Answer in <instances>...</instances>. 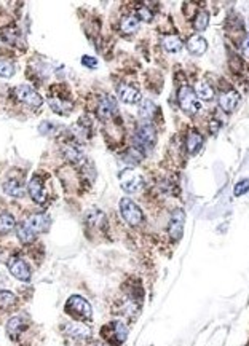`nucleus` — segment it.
I'll return each mask as SVG.
<instances>
[{
  "label": "nucleus",
  "instance_id": "obj_7",
  "mask_svg": "<svg viewBox=\"0 0 249 346\" xmlns=\"http://www.w3.org/2000/svg\"><path fill=\"white\" fill-rule=\"evenodd\" d=\"M120 183H122V189L128 193H134L138 190H141L142 187V179L141 176L138 174L136 171L133 169H125L122 174H120Z\"/></svg>",
  "mask_w": 249,
  "mask_h": 346
},
{
  "label": "nucleus",
  "instance_id": "obj_18",
  "mask_svg": "<svg viewBox=\"0 0 249 346\" xmlns=\"http://www.w3.org/2000/svg\"><path fill=\"white\" fill-rule=\"evenodd\" d=\"M162 45L168 53H177L182 48V40L177 35H166L162 40Z\"/></svg>",
  "mask_w": 249,
  "mask_h": 346
},
{
  "label": "nucleus",
  "instance_id": "obj_6",
  "mask_svg": "<svg viewBox=\"0 0 249 346\" xmlns=\"http://www.w3.org/2000/svg\"><path fill=\"white\" fill-rule=\"evenodd\" d=\"M184 223H186V212L182 209H176L171 214V220H169V225H168L169 236H171L174 241L182 238V233H184Z\"/></svg>",
  "mask_w": 249,
  "mask_h": 346
},
{
  "label": "nucleus",
  "instance_id": "obj_36",
  "mask_svg": "<svg viewBox=\"0 0 249 346\" xmlns=\"http://www.w3.org/2000/svg\"><path fill=\"white\" fill-rule=\"evenodd\" d=\"M82 62H83L85 65H88V67H91V69H95L96 65H98V61H96L95 58H91V56H83V58H82Z\"/></svg>",
  "mask_w": 249,
  "mask_h": 346
},
{
  "label": "nucleus",
  "instance_id": "obj_5",
  "mask_svg": "<svg viewBox=\"0 0 249 346\" xmlns=\"http://www.w3.org/2000/svg\"><path fill=\"white\" fill-rule=\"evenodd\" d=\"M15 95H16V98L21 102L31 105V107H40V105H42L40 95H38V93L34 88H31L29 85H19V86H16L15 88Z\"/></svg>",
  "mask_w": 249,
  "mask_h": 346
},
{
  "label": "nucleus",
  "instance_id": "obj_20",
  "mask_svg": "<svg viewBox=\"0 0 249 346\" xmlns=\"http://www.w3.org/2000/svg\"><path fill=\"white\" fill-rule=\"evenodd\" d=\"M193 91H195L196 98H200L203 101H209V99H213V96H214V89L209 86L206 82H198Z\"/></svg>",
  "mask_w": 249,
  "mask_h": 346
},
{
  "label": "nucleus",
  "instance_id": "obj_31",
  "mask_svg": "<svg viewBox=\"0 0 249 346\" xmlns=\"http://www.w3.org/2000/svg\"><path fill=\"white\" fill-rule=\"evenodd\" d=\"M72 134L75 136V139L78 141H85L89 136V129L86 126H82V122H78L75 126H72Z\"/></svg>",
  "mask_w": 249,
  "mask_h": 346
},
{
  "label": "nucleus",
  "instance_id": "obj_22",
  "mask_svg": "<svg viewBox=\"0 0 249 346\" xmlns=\"http://www.w3.org/2000/svg\"><path fill=\"white\" fill-rule=\"evenodd\" d=\"M138 28H139V19L136 16H131V15L125 16L120 22V29L125 34H133V32L138 31Z\"/></svg>",
  "mask_w": 249,
  "mask_h": 346
},
{
  "label": "nucleus",
  "instance_id": "obj_23",
  "mask_svg": "<svg viewBox=\"0 0 249 346\" xmlns=\"http://www.w3.org/2000/svg\"><path fill=\"white\" fill-rule=\"evenodd\" d=\"M16 227V222H15V217L11 214H0V233L5 235V233H10L13 232Z\"/></svg>",
  "mask_w": 249,
  "mask_h": 346
},
{
  "label": "nucleus",
  "instance_id": "obj_1",
  "mask_svg": "<svg viewBox=\"0 0 249 346\" xmlns=\"http://www.w3.org/2000/svg\"><path fill=\"white\" fill-rule=\"evenodd\" d=\"M134 141L138 149H152L156 142V131L152 123L141 122L136 128Z\"/></svg>",
  "mask_w": 249,
  "mask_h": 346
},
{
  "label": "nucleus",
  "instance_id": "obj_24",
  "mask_svg": "<svg viewBox=\"0 0 249 346\" xmlns=\"http://www.w3.org/2000/svg\"><path fill=\"white\" fill-rule=\"evenodd\" d=\"M16 235H18V239H19V241L24 243V244H31V243L34 241V239H35V233H34L26 223L19 225Z\"/></svg>",
  "mask_w": 249,
  "mask_h": 346
},
{
  "label": "nucleus",
  "instance_id": "obj_17",
  "mask_svg": "<svg viewBox=\"0 0 249 346\" xmlns=\"http://www.w3.org/2000/svg\"><path fill=\"white\" fill-rule=\"evenodd\" d=\"M48 104H50V107L53 109L56 113H61V115H67V113H71L72 109H74V104H72V102H69V101H62V99H59V98H50V99H48Z\"/></svg>",
  "mask_w": 249,
  "mask_h": 346
},
{
  "label": "nucleus",
  "instance_id": "obj_12",
  "mask_svg": "<svg viewBox=\"0 0 249 346\" xmlns=\"http://www.w3.org/2000/svg\"><path fill=\"white\" fill-rule=\"evenodd\" d=\"M29 193H31V198L34 199L35 203L38 204H45L47 201V193L43 190V185H42V180L40 177H32L31 182H29Z\"/></svg>",
  "mask_w": 249,
  "mask_h": 346
},
{
  "label": "nucleus",
  "instance_id": "obj_14",
  "mask_svg": "<svg viewBox=\"0 0 249 346\" xmlns=\"http://www.w3.org/2000/svg\"><path fill=\"white\" fill-rule=\"evenodd\" d=\"M119 98L126 104H139L141 99H142L141 93L129 85H120L119 86Z\"/></svg>",
  "mask_w": 249,
  "mask_h": 346
},
{
  "label": "nucleus",
  "instance_id": "obj_10",
  "mask_svg": "<svg viewBox=\"0 0 249 346\" xmlns=\"http://www.w3.org/2000/svg\"><path fill=\"white\" fill-rule=\"evenodd\" d=\"M117 109H119V105H117V101L114 96H109V95L102 96L98 105V115L106 120V118H110L117 112Z\"/></svg>",
  "mask_w": 249,
  "mask_h": 346
},
{
  "label": "nucleus",
  "instance_id": "obj_25",
  "mask_svg": "<svg viewBox=\"0 0 249 346\" xmlns=\"http://www.w3.org/2000/svg\"><path fill=\"white\" fill-rule=\"evenodd\" d=\"M86 222L98 228V227H102V225L106 223V216H104L101 211H96V209L89 211L88 216H86Z\"/></svg>",
  "mask_w": 249,
  "mask_h": 346
},
{
  "label": "nucleus",
  "instance_id": "obj_33",
  "mask_svg": "<svg viewBox=\"0 0 249 346\" xmlns=\"http://www.w3.org/2000/svg\"><path fill=\"white\" fill-rule=\"evenodd\" d=\"M38 129H40L42 134H55V132L58 131V126L51 122H43V123H40Z\"/></svg>",
  "mask_w": 249,
  "mask_h": 346
},
{
  "label": "nucleus",
  "instance_id": "obj_9",
  "mask_svg": "<svg viewBox=\"0 0 249 346\" xmlns=\"http://www.w3.org/2000/svg\"><path fill=\"white\" fill-rule=\"evenodd\" d=\"M238 104H240V95L235 89H229V91H224L222 95L219 96V105H220V109L224 110V112H227V113H230V112H233L235 109L238 107Z\"/></svg>",
  "mask_w": 249,
  "mask_h": 346
},
{
  "label": "nucleus",
  "instance_id": "obj_28",
  "mask_svg": "<svg viewBox=\"0 0 249 346\" xmlns=\"http://www.w3.org/2000/svg\"><path fill=\"white\" fill-rule=\"evenodd\" d=\"M114 337H115V343H123L128 337V329L125 327V324L122 322H114Z\"/></svg>",
  "mask_w": 249,
  "mask_h": 346
},
{
  "label": "nucleus",
  "instance_id": "obj_16",
  "mask_svg": "<svg viewBox=\"0 0 249 346\" xmlns=\"http://www.w3.org/2000/svg\"><path fill=\"white\" fill-rule=\"evenodd\" d=\"M4 192L8 195V196H15V198H19L26 193V185L22 180L19 179H10L4 183Z\"/></svg>",
  "mask_w": 249,
  "mask_h": 346
},
{
  "label": "nucleus",
  "instance_id": "obj_13",
  "mask_svg": "<svg viewBox=\"0 0 249 346\" xmlns=\"http://www.w3.org/2000/svg\"><path fill=\"white\" fill-rule=\"evenodd\" d=\"M64 330H65V334L75 340H86L91 334L89 327H86L85 324H80V322H69L64 327Z\"/></svg>",
  "mask_w": 249,
  "mask_h": 346
},
{
  "label": "nucleus",
  "instance_id": "obj_19",
  "mask_svg": "<svg viewBox=\"0 0 249 346\" xmlns=\"http://www.w3.org/2000/svg\"><path fill=\"white\" fill-rule=\"evenodd\" d=\"M62 152H64L65 158H69L72 163H80L82 159H83V153H82V150L78 149L77 145H74V144H67V145H64V147H62Z\"/></svg>",
  "mask_w": 249,
  "mask_h": 346
},
{
  "label": "nucleus",
  "instance_id": "obj_37",
  "mask_svg": "<svg viewBox=\"0 0 249 346\" xmlns=\"http://www.w3.org/2000/svg\"><path fill=\"white\" fill-rule=\"evenodd\" d=\"M241 50H243V55H244V58H247L249 59V34L246 35V38L243 40V43H241Z\"/></svg>",
  "mask_w": 249,
  "mask_h": 346
},
{
  "label": "nucleus",
  "instance_id": "obj_11",
  "mask_svg": "<svg viewBox=\"0 0 249 346\" xmlns=\"http://www.w3.org/2000/svg\"><path fill=\"white\" fill-rule=\"evenodd\" d=\"M26 225H28L34 233H43L50 227V217L47 214H34L26 220Z\"/></svg>",
  "mask_w": 249,
  "mask_h": 346
},
{
  "label": "nucleus",
  "instance_id": "obj_4",
  "mask_svg": "<svg viewBox=\"0 0 249 346\" xmlns=\"http://www.w3.org/2000/svg\"><path fill=\"white\" fill-rule=\"evenodd\" d=\"M120 212H122V217L129 225H133V227H138L142 222V211L139 209L136 203L131 201L129 198H123L120 201Z\"/></svg>",
  "mask_w": 249,
  "mask_h": 346
},
{
  "label": "nucleus",
  "instance_id": "obj_8",
  "mask_svg": "<svg viewBox=\"0 0 249 346\" xmlns=\"http://www.w3.org/2000/svg\"><path fill=\"white\" fill-rule=\"evenodd\" d=\"M8 268H10V273L15 278H18L19 281H31V268L22 259H18V257L10 259Z\"/></svg>",
  "mask_w": 249,
  "mask_h": 346
},
{
  "label": "nucleus",
  "instance_id": "obj_29",
  "mask_svg": "<svg viewBox=\"0 0 249 346\" xmlns=\"http://www.w3.org/2000/svg\"><path fill=\"white\" fill-rule=\"evenodd\" d=\"M16 303V297L11 294L10 290H0V307L10 308Z\"/></svg>",
  "mask_w": 249,
  "mask_h": 346
},
{
  "label": "nucleus",
  "instance_id": "obj_32",
  "mask_svg": "<svg viewBox=\"0 0 249 346\" xmlns=\"http://www.w3.org/2000/svg\"><path fill=\"white\" fill-rule=\"evenodd\" d=\"M13 74H15V65H13L10 61L0 59V77H4V78H10Z\"/></svg>",
  "mask_w": 249,
  "mask_h": 346
},
{
  "label": "nucleus",
  "instance_id": "obj_30",
  "mask_svg": "<svg viewBox=\"0 0 249 346\" xmlns=\"http://www.w3.org/2000/svg\"><path fill=\"white\" fill-rule=\"evenodd\" d=\"M155 110H156V107H155V104L152 101H144L141 104V107H139V115L142 118H150L155 113Z\"/></svg>",
  "mask_w": 249,
  "mask_h": 346
},
{
  "label": "nucleus",
  "instance_id": "obj_35",
  "mask_svg": "<svg viewBox=\"0 0 249 346\" xmlns=\"http://www.w3.org/2000/svg\"><path fill=\"white\" fill-rule=\"evenodd\" d=\"M138 18L139 19H142V21H152V18H153V15H152V11L147 8V7H139L138 8Z\"/></svg>",
  "mask_w": 249,
  "mask_h": 346
},
{
  "label": "nucleus",
  "instance_id": "obj_34",
  "mask_svg": "<svg viewBox=\"0 0 249 346\" xmlns=\"http://www.w3.org/2000/svg\"><path fill=\"white\" fill-rule=\"evenodd\" d=\"M247 190H249V179H243V180H240L237 185H235V195H237V196L244 195Z\"/></svg>",
  "mask_w": 249,
  "mask_h": 346
},
{
  "label": "nucleus",
  "instance_id": "obj_21",
  "mask_svg": "<svg viewBox=\"0 0 249 346\" xmlns=\"http://www.w3.org/2000/svg\"><path fill=\"white\" fill-rule=\"evenodd\" d=\"M201 144H203V137L198 134L196 131H192L190 134L187 136V150L189 153H196L200 149H201Z\"/></svg>",
  "mask_w": 249,
  "mask_h": 346
},
{
  "label": "nucleus",
  "instance_id": "obj_26",
  "mask_svg": "<svg viewBox=\"0 0 249 346\" xmlns=\"http://www.w3.org/2000/svg\"><path fill=\"white\" fill-rule=\"evenodd\" d=\"M208 24H209V15L206 11H198L196 13V16L193 19V29L195 31H205L208 29Z\"/></svg>",
  "mask_w": 249,
  "mask_h": 346
},
{
  "label": "nucleus",
  "instance_id": "obj_3",
  "mask_svg": "<svg viewBox=\"0 0 249 346\" xmlns=\"http://www.w3.org/2000/svg\"><path fill=\"white\" fill-rule=\"evenodd\" d=\"M65 310L67 313H71L72 316L82 317V319H91L93 316V311H91V305L78 295H72L67 303H65Z\"/></svg>",
  "mask_w": 249,
  "mask_h": 346
},
{
  "label": "nucleus",
  "instance_id": "obj_27",
  "mask_svg": "<svg viewBox=\"0 0 249 346\" xmlns=\"http://www.w3.org/2000/svg\"><path fill=\"white\" fill-rule=\"evenodd\" d=\"M22 329H24V321L21 317H11L7 324V332L11 337H16Z\"/></svg>",
  "mask_w": 249,
  "mask_h": 346
},
{
  "label": "nucleus",
  "instance_id": "obj_38",
  "mask_svg": "<svg viewBox=\"0 0 249 346\" xmlns=\"http://www.w3.org/2000/svg\"><path fill=\"white\" fill-rule=\"evenodd\" d=\"M93 346H107V344H102V343H95Z\"/></svg>",
  "mask_w": 249,
  "mask_h": 346
},
{
  "label": "nucleus",
  "instance_id": "obj_15",
  "mask_svg": "<svg viewBox=\"0 0 249 346\" xmlns=\"http://www.w3.org/2000/svg\"><path fill=\"white\" fill-rule=\"evenodd\" d=\"M206 48H208V43H206L205 37H201L198 34L189 37V40H187V50L192 53V55L200 56V55H203V53L206 51Z\"/></svg>",
  "mask_w": 249,
  "mask_h": 346
},
{
  "label": "nucleus",
  "instance_id": "obj_2",
  "mask_svg": "<svg viewBox=\"0 0 249 346\" xmlns=\"http://www.w3.org/2000/svg\"><path fill=\"white\" fill-rule=\"evenodd\" d=\"M177 101L180 109L187 112V113H196L200 110V104H198V98H196L195 91L190 86H182L177 93Z\"/></svg>",
  "mask_w": 249,
  "mask_h": 346
}]
</instances>
